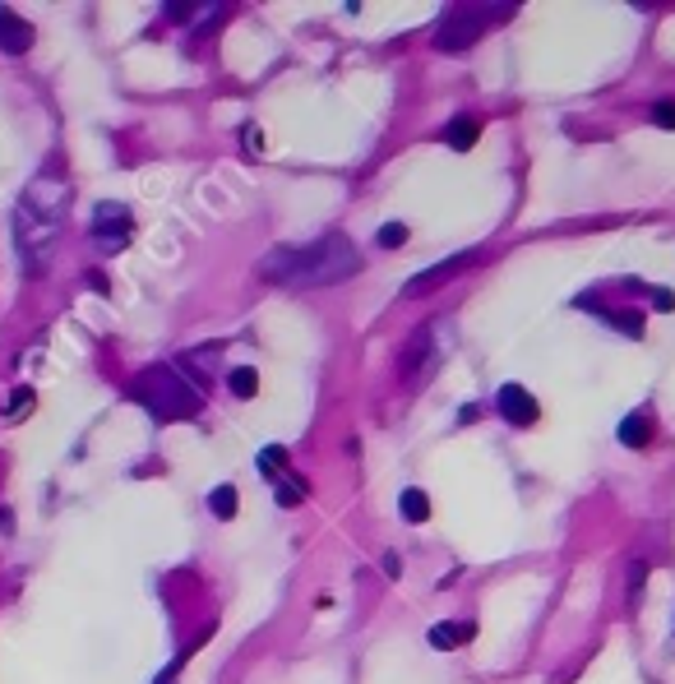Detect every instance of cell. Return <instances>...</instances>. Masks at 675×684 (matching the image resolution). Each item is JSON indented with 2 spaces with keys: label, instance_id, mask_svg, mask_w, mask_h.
<instances>
[{
  "label": "cell",
  "instance_id": "5bb4252c",
  "mask_svg": "<svg viewBox=\"0 0 675 684\" xmlns=\"http://www.w3.org/2000/svg\"><path fill=\"white\" fill-rule=\"evenodd\" d=\"M208 509H213V518H236V509H240L236 486H213L208 490Z\"/></svg>",
  "mask_w": 675,
  "mask_h": 684
},
{
  "label": "cell",
  "instance_id": "3957f363",
  "mask_svg": "<svg viewBox=\"0 0 675 684\" xmlns=\"http://www.w3.org/2000/svg\"><path fill=\"white\" fill-rule=\"evenodd\" d=\"M134 402H144L157 421H190L199 412L204 393L195 389V379H181L176 366H148L134 379Z\"/></svg>",
  "mask_w": 675,
  "mask_h": 684
},
{
  "label": "cell",
  "instance_id": "8fae6325",
  "mask_svg": "<svg viewBox=\"0 0 675 684\" xmlns=\"http://www.w3.org/2000/svg\"><path fill=\"white\" fill-rule=\"evenodd\" d=\"M647 440H653V417L647 412H629L625 421H620V444L625 449H643Z\"/></svg>",
  "mask_w": 675,
  "mask_h": 684
},
{
  "label": "cell",
  "instance_id": "7c38bea8",
  "mask_svg": "<svg viewBox=\"0 0 675 684\" xmlns=\"http://www.w3.org/2000/svg\"><path fill=\"white\" fill-rule=\"evenodd\" d=\"M472 634H477V624H435V629H430V647L453 652V647L472 643Z\"/></svg>",
  "mask_w": 675,
  "mask_h": 684
},
{
  "label": "cell",
  "instance_id": "4fadbf2b",
  "mask_svg": "<svg viewBox=\"0 0 675 684\" xmlns=\"http://www.w3.org/2000/svg\"><path fill=\"white\" fill-rule=\"evenodd\" d=\"M398 513L408 518V523H426L430 518V500H426V490H417V486H408L398 495Z\"/></svg>",
  "mask_w": 675,
  "mask_h": 684
},
{
  "label": "cell",
  "instance_id": "ba28073f",
  "mask_svg": "<svg viewBox=\"0 0 675 684\" xmlns=\"http://www.w3.org/2000/svg\"><path fill=\"white\" fill-rule=\"evenodd\" d=\"M29 46H33V23L0 5V51H10V56H23Z\"/></svg>",
  "mask_w": 675,
  "mask_h": 684
},
{
  "label": "cell",
  "instance_id": "5b68a950",
  "mask_svg": "<svg viewBox=\"0 0 675 684\" xmlns=\"http://www.w3.org/2000/svg\"><path fill=\"white\" fill-rule=\"evenodd\" d=\"M130 236H134V217H130L125 204L106 199V204L93 208V245H97V250L116 255V250H125V245H130Z\"/></svg>",
  "mask_w": 675,
  "mask_h": 684
},
{
  "label": "cell",
  "instance_id": "e0dca14e",
  "mask_svg": "<svg viewBox=\"0 0 675 684\" xmlns=\"http://www.w3.org/2000/svg\"><path fill=\"white\" fill-rule=\"evenodd\" d=\"M306 500V481L301 477H283V486H278V504H287V509H296V504H301Z\"/></svg>",
  "mask_w": 675,
  "mask_h": 684
},
{
  "label": "cell",
  "instance_id": "ffe728a7",
  "mask_svg": "<svg viewBox=\"0 0 675 684\" xmlns=\"http://www.w3.org/2000/svg\"><path fill=\"white\" fill-rule=\"evenodd\" d=\"M380 245H384V250H398V245H408V227H402V223H384V227H380Z\"/></svg>",
  "mask_w": 675,
  "mask_h": 684
},
{
  "label": "cell",
  "instance_id": "277c9868",
  "mask_svg": "<svg viewBox=\"0 0 675 684\" xmlns=\"http://www.w3.org/2000/svg\"><path fill=\"white\" fill-rule=\"evenodd\" d=\"M509 14H514V5H449L435 23V46L440 51H468Z\"/></svg>",
  "mask_w": 675,
  "mask_h": 684
},
{
  "label": "cell",
  "instance_id": "9c48e42d",
  "mask_svg": "<svg viewBox=\"0 0 675 684\" xmlns=\"http://www.w3.org/2000/svg\"><path fill=\"white\" fill-rule=\"evenodd\" d=\"M430 338H435V328H417V334L408 338V351H402V375H408V379H417V370H426Z\"/></svg>",
  "mask_w": 675,
  "mask_h": 684
},
{
  "label": "cell",
  "instance_id": "9a60e30c",
  "mask_svg": "<svg viewBox=\"0 0 675 684\" xmlns=\"http://www.w3.org/2000/svg\"><path fill=\"white\" fill-rule=\"evenodd\" d=\"M33 407H38V393H33L29 384H19V389L5 398V417H10V421H23V417L33 412Z\"/></svg>",
  "mask_w": 675,
  "mask_h": 684
},
{
  "label": "cell",
  "instance_id": "cb8c5ba5",
  "mask_svg": "<svg viewBox=\"0 0 675 684\" xmlns=\"http://www.w3.org/2000/svg\"><path fill=\"white\" fill-rule=\"evenodd\" d=\"M380 564H384L389 578H398V569H402V564H398V555H393V551H384V560H380Z\"/></svg>",
  "mask_w": 675,
  "mask_h": 684
},
{
  "label": "cell",
  "instance_id": "d4e9b609",
  "mask_svg": "<svg viewBox=\"0 0 675 684\" xmlns=\"http://www.w3.org/2000/svg\"><path fill=\"white\" fill-rule=\"evenodd\" d=\"M246 148L259 153V130H255V125H246Z\"/></svg>",
  "mask_w": 675,
  "mask_h": 684
},
{
  "label": "cell",
  "instance_id": "44dd1931",
  "mask_svg": "<svg viewBox=\"0 0 675 684\" xmlns=\"http://www.w3.org/2000/svg\"><path fill=\"white\" fill-rule=\"evenodd\" d=\"M606 319L620 328V334H629V338H638V334H643V315H634V310H629V315H606Z\"/></svg>",
  "mask_w": 675,
  "mask_h": 684
},
{
  "label": "cell",
  "instance_id": "6da1fadb",
  "mask_svg": "<svg viewBox=\"0 0 675 684\" xmlns=\"http://www.w3.org/2000/svg\"><path fill=\"white\" fill-rule=\"evenodd\" d=\"M65 213H70V181L61 167H46L42 176L29 181V190L14 204V245L29 273H46L56 241L65 232Z\"/></svg>",
  "mask_w": 675,
  "mask_h": 684
},
{
  "label": "cell",
  "instance_id": "8992f818",
  "mask_svg": "<svg viewBox=\"0 0 675 684\" xmlns=\"http://www.w3.org/2000/svg\"><path fill=\"white\" fill-rule=\"evenodd\" d=\"M477 259H481V250H458V255L440 259L435 268H426V273H417V278H408V283H402V296H430V291H440L444 283L458 278V273H468Z\"/></svg>",
  "mask_w": 675,
  "mask_h": 684
},
{
  "label": "cell",
  "instance_id": "30bf717a",
  "mask_svg": "<svg viewBox=\"0 0 675 684\" xmlns=\"http://www.w3.org/2000/svg\"><path fill=\"white\" fill-rule=\"evenodd\" d=\"M477 134H481V121H477V116H453V121L444 125V144L458 148V153H468V148L477 144Z\"/></svg>",
  "mask_w": 675,
  "mask_h": 684
},
{
  "label": "cell",
  "instance_id": "7402d4cb",
  "mask_svg": "<svg viewBox=\"0 0 675 684\" xmlns=\"http://www.w3.org/2000/svg\"><path fill=\"white\" fill-rule=\"evenodd\" d=\"M653 121H657L662 130H675V97H666V102L653 106Z\"/></svg>",
  "mask_w": 675,
  "mask_h": 684
},
{
  "label": "cell",
  "instance_id": "7a4b0ae2",
  "mask_svg": "<svg viewBox=\"0 0 675 684\" xmlns=\"http://www.w3.org/2000/svg\"><path fill=\"white\" fill-rule=\"evenodd\" d=\"M361 268V250L342 232H324L310 245H278L259 259L264 283L278 287H333Z\"/></svg>",
  "mask_w": 675,
  "mask_h": 684
},
{
  "label": "cell",
  "instance_id": "ac0fdd59",
  "mask_svg": "<svg viewBox=\"0 0 675 684\" xmlns=\"http://www.w3.org/2000/svg\"><path fill=\"white\" fill-rule=\"evenodd\" d=\"M283 468H287V449H283V444H268V449H259V472L274 477V472H283Z\"/></svg>",
  "mask_w": 675,
  "mask_h": 684
},
{
  "label": "cell",
  "instance_id": "d6986e66",
  "mask_svg": "<svg viewBox=\"0 0 675 684\" xmlns=\"http://www.w3.org/2000/svg\"><path fill=\"white\" fill-rule=\"evenodd\" d=\"M647 569H653L647 560H634V564H629V606H638V596H643V583H647Z\"/></svg>",
  "mask_w": 675,
  "mask_h": 684
},
{
  "label": "cell",
  "instance_id": "52a82bcc",
  "mask_svg": "<svg viewBox=\"0 0 675 684\" xmlns=\"http://www.w3.org/2000/svg\"><path fill=\"white\" fill-rule=\"evenodd\" d=\"M495 402H500V417L509 426H536V417H542V407H536V398L523 384H504L495 393Z\"/></svg>",
  "mask_w": 675,
  "mask_h": 684
},
{
  "label": "cell",
  "instance_id": "603a6c76",
  "mask_svg": "<svg viewBox=\"0 0 675 684\" xmlns=\"http://www.w3.org/2000/svg\"><path fill=\"white\" fill-rule=\"evenodd\" d=\"M653 300H657V310H662V315H671V310H675V296H671L666 287H657V291H653Z\"/></svg>",
  "mask_w": 675,
  "mask_h": 684
},
{
  "label": "cell",
  "instance_id": "2e32d148",
  "mask_svg": "<svg viewBox=\"0 0 675 684\" xmlns=\"http://www.w3.org/2000/svg\"><path fill=\"white\" fill-rule=\"evenodd\" d=\"M227 389H232L236 398H255V393H259V375H255L250 366H236V370L227 375Z\"/></svg>",
  "mask_w": 675,
  "mask_h": 684
}]
</instances>
